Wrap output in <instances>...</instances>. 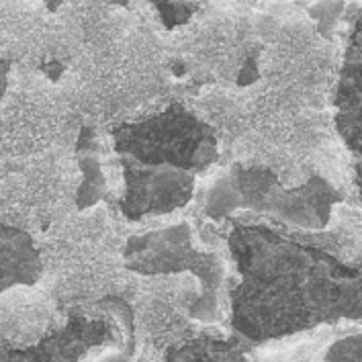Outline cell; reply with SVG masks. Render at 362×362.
Masks as SVG:
<instances>
[{"instance_id":"277c9868","label":"cell","mask_w":362,"mask_h":362,"mask_svg":"<svg viewBox=\"0 0 362 362\" xmlns=\"http://www.w3.org/2000/svg\"><path fill=\"white\" fill-rule=\"evenodd\" d=\"M125 267L141 274H170L189 270L197 274L201 297L194 299L191 315L197 322H217L221 309L223 264L215 254L192 248L191 228L178 223L174 228L132 235L123 248Z\"/></svg>"},{"instance_id":"6da1fadb","label":"cell","mask_w":362,"mask_h":362,"mask_svg":"<svg viewBox=\"0 0 362 362\" xmlns=\"http://www.w3.org/2000/svg\"><path fill=\"white\" fill-rule=\"evenodd\" d=\"M229 246L242 276L231 293L235 320L270 311L279 315V334L285 315H293V332L361 315V270L309 246L301 233L235 223Z\"/></svg>"},{"instance_id":"7a4b0ae2","label":"cell","mask_w":362,"mask_h":362,"mask_svg":"<svg viewBox=\"0 0 362 362\" xmlns=\"http://www.w3.org/2000/svg\"><path fill=\"white\" fill-rule=\"evenodd\" d=\"M340 197L324 178H311L295 191H285L268 170L235 166L228 178L219 180L209 192V215L223 217L244 207L268 213L288 226L301 229H324L332 205Z\"/></svg>"},{"instance_id":"3957f363","label":"cell","mask_w":362,"mask_h":362,"mask_svg":"<svg viewBox=\"0 0 362 362\" xmlns=\"http://www.w3.org/2000/svg\"><path fill=\"white\" fill-rule=\"evenodd\" d=\"M113 139L121 162L146 168H172L197 176L217 160L213 129L180 105L148 121L117 127Z\"/></svg>"},{"instance_id":"8992f818","label":"cell","mask_w":362,"mask_h":362,"mask_svg":"<svg viewBox=\"0 0 362 362\" xmlns=\"http://www.w3.org/2000/svg\"><path fill=\"white\" fill-rule=\"evenodd\" d=\"M340 134L350 150L361 156V52L356 45L350 49L346 70L340 82Z\"/></svg>"},{"instance_id":"52a82bcc","label":"cell","mask_w":362,"mask_h":362,"mask_svg":"<svg viewBox=\"0 0 362 362\" xmlns=\"http://www.w3.org/2000/svg\"><path fill=\"white\" fill-rule=\"evenodd\" d=\"M95 144H93V134L84 132L78 139V168L82 172V180L78 187L76 207L80 211L93 207L96 201L103 199L107 191L105 174L100 168V160L95 153Z\"/></svg>"},{"instance_id":"ba28073f","label":"cell","mask_w":362,"mask_h":362,"mask_svg":"<svg viewBox=\"0 0 362 362\" xmlns=\"http://www.w3.org/2000/svg\"><path fill=\"white\" fill-rule=\"evenodd\" d=\"M47 2H49V8H52V11H56L57 4H59L62 0H47Z\"/></svg>"},{"instance_id":"5b68a950","label":"cell","mask_w":362,"mask_h":362,"mask_svg":"<svg viewBox=\"0 0 362 362\" xmlns=\"http://www.w3.org/2000/svg\"><path fill=\"white\" fill-rule=\"evenodd\" d=\"M41 274V260L31 238L17 229L0 228V286L13 283H35Z\"/></svg>"}]
</instances>
